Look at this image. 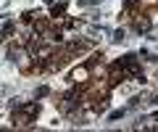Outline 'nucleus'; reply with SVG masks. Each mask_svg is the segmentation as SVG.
I'll use <instances>...</instances> for the list:
<instances>
[{"label": "nucleus", "instance_id": "nucleus-1", "mask_svg": "<svg viewBox=\"0 0 158 132\" xmlns=\"http://www.w3.org/2000/svg\"><path fill=\"white\" fill-rule=\"evenodd\" d=\"M92 3H98V0H82V6H92Z\"/></svg>", "mask_w": 158, "mask_h": 132}]
</instances>
